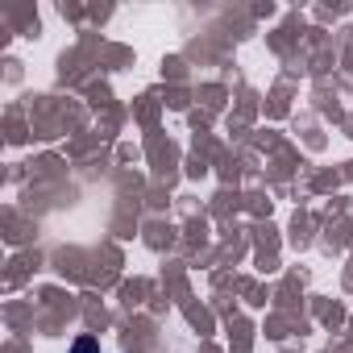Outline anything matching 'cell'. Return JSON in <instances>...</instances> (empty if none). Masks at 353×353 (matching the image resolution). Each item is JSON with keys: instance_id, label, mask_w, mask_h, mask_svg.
<instances>
[{"instance_id": "cell-1", "label": "cell", "mask_w": 353, "mask_h": 353, "mask_svg": "<svg viewBox=\"0 0 353 353\" xmlns=\"http://www.w3.org/2000/svg\"><path fill=\"white\" fill-rule=\"evenodd\" d=\"M71 353H100V341H96V336H79V341L71 345Z\"/></svg>"}]
</instances>
